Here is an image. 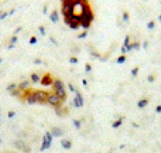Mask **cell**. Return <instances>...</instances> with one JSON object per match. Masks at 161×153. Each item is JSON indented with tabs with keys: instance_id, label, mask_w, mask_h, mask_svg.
I'll use <instances>...</instances> for the list:
<instances>
[{
	"instance_id": "cell-1",
	"label": "cell",
	"mask_w": 161,
	"mask_h": 153,
	"mask_svg": "<svg viewBox=\"0 0 161 153\" xmlns=\"http://www.w3.org/2000/svg\"><path fill=\"white\" fill-rule=\"evenodd\" d=\"M61 1L64 19L71 27L88 24L85 21V17H90V7L86 0H61Z\"/></svg>"
}]
</instances>
